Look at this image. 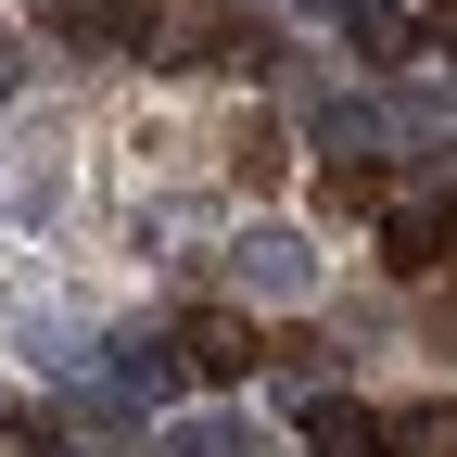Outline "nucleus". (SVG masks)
Masks as SVG:
<instances>
[{
  "label": "nucleus",
  "instance_id": "f257e3e1",
  "mask_svg": "<svg viewBox=\"0 0 457 457\" xmlns=\"http://www.w3.org/2000/svg\"><path fill=\"white\" fill-rule=\"evenodd\" d=\"M228 279H242V305H305L318 293V242L305 228H242L228 242Z\"/></svg>",
  "mask_w": 457,
  "mask_h": 457
},
{
  "label": "nucleus",
  "instance_id": "f03ea898",
  "mask_svg": "<svg viewBox=\"0 0 457 457\" xmlns=\"http://www.w3.org/2000/svg\"><path fill=\"white\" fill-rule=\"evenodd\" d=\"M179 343H165V330H128V343H114V369H102V394H114V407H179Z\"/></svg>",
  "mask_w": 457,
  "mask_h": 457
},
{
  "label": "nucleus",
  "instance_id": "7ed1b4c3",
  "mask_svg": "<svg viewBox=\"0 0 457 457\" xmlns=\"http://www.w3.org/2000/svg\"><path fill=\"white\" fill-rule=\"evenodd\" d=\"M165 343H179V369H191V381H242V369H254V318H228V305L179 318Z\"/></svg>",
  "mask_w": 457,
  "mask_h": 457
},
{
  "label": "nucleus",
  "instance_id": "20e7f679",
  "mask_svg": "<svg viewBox=\"0 0 457 457\" xmlns=\"http://www.w3.org/2000/svg\"><path fill=\"white\" fill-rule=\"evenodd\" d=\"M305 457H394V445H381V407L318 394V407H305Z\"/></svg>",
  "mask_w": 457,
  "mask_h": 457
},
{
  "label": "nucleus",
  "instance_id": "39448f33",
  "mask_svg": "<svg viewBox=\"0 0 457 457\" xmlns=\"http://www.w3.org/2000/svg\"><path fill=\"white\" fill-rule=\"evenodd\" d=\"M165 445H179V457H279V432L242 420V407H204V420H179Z\"/></svg>",
  "mask_w": 457,
  "mask_h": 457
},
{
  "label": "nucleus",
  "instance_id": "423d86ee",
  "mask_svg": "<svg viewBox=\"0 0 457 457\" xmlns=\"http://www.w3.org/2000/svg\"><path fill=\"white\" fill-rule=\"evenodd\" d=\"M445 228H457V204H394L381 216V254L420 279V267H445Z\"/></svg>",
  "mask_w": 457,
  "mask_h": 457
},
{
  "label": "nucleus",
  "instance_id": "0eeeda50",
  "mask_svg": "<svg viewBox=\"0 0 457 457\" xmlns=\"http://www.w3.org/2000/svg\"><path fill=\"white\" fill-rule=\"evenodd\" d=\"M343 38H356L369 64H407V51H420V13H407V0H343Z\"/></svg>",
  "mask_w": 457,
  "mask_h": 457
},
{
  "label": "nucleus",
  "instance_id": "6e6552de",
  "mask_svg": "<svg viewBox=\"0 0 457 457\" xmlns=\"http://www.w3.org/2000/svg\"><path fill=\"white\" fill-rule=\"evenodd\" d=\"M381 445H394V457H457V394H432V407H407V420H381Z\"/></svg>",
  "mask_w": 457,
  "mask_h": 457
},
{
  "label": "nucleus",
  "instance_id": "1a4fd4ad",
  "mask_svg": "<svg viewBox=\"0 0 457 457\" xmlns=\"http://www.w3.org/2000/svg\"><path fill=\"white\" fill-rule=\"evenodd\" d=\"M26 77H38V51H26V26H13V13H0V102H13Z\"/></svg>",
  "mask_w": 457,
  "mask_h": 457
},
{
  "label": "nucleus",
  "instance_id": "9d476101",
  "mask_svg": "<svg viewBox=\"0 0 457 457\" xmlns=\"http://www.w3.org/2000/svg\"><path fill=\"white\" fill-rule=\"evenodd\" d=\"M89 13H102V26H128V13H153V0H89Z\"/></svg>",
  "mask_w": 457,
  "mask_h": 457
},
{
  "label": "nucleus",
  "instance_id": "9b49d317",
  "mask_svg": "<svg viewBox=\"0 0 457 457\" xmlns=\"http://www.w3.org/2000/svg\"><path fill=\"white\" fill-rule=\"evenodd\" d=\"M38 13H51V0H38Z\"/></svg>",
  "mask_w": 457,
  "mask_h": 457
}]
</instances>
